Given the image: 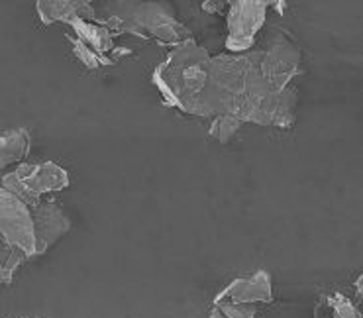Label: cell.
Here are the masks:
<instances>
[{"label": "cell", "instance_id": "obj_14", "mask_svg": "<svg viewBox=\"0 0 363 318\" xmlns=\"http://www.w3.org/2000/svg\"><path fill=\"white\" fill-rule=\"evenodd\" d=\"M242 126V120L238 116H230V114H224V116H218L212 120L211 124V136L216 138L218 142L226 143L232 140V136L236 134Z\"/></svg>", "mask_w": 363, "mask_h": 318}, {"label": "cell", "instance_id": "obj_3", "mask_svg": "<svg viewBox=\"0 0 363 318\" xmlns=\"http://www.w3.org/2000/svg\"><path fill=\"white\" fill-rule=\"evenodd\" d=\"M69 185V173L53 161L20 163L2 177V189L16 194L26 204L34 207L45 194L63 191Z\"/></svg>", "mask_w": 363, "mask_h": 318}, {"label": "cell", "instance_id": "obj_5", "mask_svg": "<svg viewBox=\"0 0 363 318\" xmlns=\"http://www.w3.org/2000/svg\"><path fill=\"white\" fill-rule=\"evenodd\" d=\"M269 2L236 0L226 10V50L230 53H250L255 45V35L265 24Z\"/></svg>", "mask_w": 363, "mask_h": 318}, {"label": "cell", "instance_id": "obj_4", "mask_svg": "<svg viewBox=\"0 0 363 318\" xmlns=\"http://www.w3.org/2000/svg\"><path fill=\"white\" fill-rule=\"evenodd\" d=\"M257 65L273 91H287L301 71V51L285 34H271L265 48L257 50Z\"/></svg>", "mask_w": 363, "mask_h": 318}, {"label": "cell", "instance_id": "obj_6", "mask_svg": "<svg viewBox=\"0 0 363 318\" xmlns=\"http://www.w3.org/2000/svg\"><path fill=\"white\" fill-rule=\"evenodd\" d=\"M0 234L2 242L22 250L28 258H38L32 207L4 189L0 194Z\"/></svg>", "mask_w": 363, "mask_h": 318}, {"label": "cell", "instance_id": "obj_8", "mask_svg": "<svg viewBox=\"0 0 363 318\" xmlns=\"http://www.w3.org/2000/svg\"><path fill=\"white\" fill-rule=\"evenodd\" d=\"M35 226V242H38V256L50 250L53 243L65 236L71 228V220L55 202L42 201L32 207Z\"/></svg>", "mask_w": 363, "mask_h": 318}, {"label": "cell", "instance_id": "obj_2", "mask_svg": "<svg viewBox=\"0 0 363 318\" xmlns=\"http://www.w3.org/2000/svg\"><path fill=\"white\" fill-rule=\"evenodd\" d=\"M114 16H118L126 32H134L138 38L145 34L157 38L161 42L183 43L189 38L185 26L181 24L169 4L161 2H126L118 4Z\"/></svg>", "mask_w": 363, "mask_h": 318}, {"label": "cell", "instance_id": "obj_11", "mask_svg": "<svg viewBox=\"0 0 363 318\" xmlns=\"http://www.w3.org/2000/svg\"><path fill=\"white\" fill-rule=\"evenodd\" d=\"M30 153V134L28 130H9L0 140V163L9 168L24 161Z\"/></svg>", "mask_w": 363, "mask_h": 318}, {"label": "cell", "instance_id": "obj_7", "mask_svg": "<svg viewBox=\"0 0 363 318\" xmlns=\"http://www.w3.org/2000/svg\"><path fill=\"white\" fill-rule=\"evenodd\" d=\"M273 285L267 271H257L252 277H240L216 295L214 302H236L247 307H259L262 302H271Z\"/></svg>", "mask_w": 363, "mask_h": 318}, {"label": "cell", "instance_id": "obj_12", "mask_svg": "<svg viewBox=\"0 0 363 318\" xmlns=\"http://www.w3.org/2000/svg\"><path fill=\"white\" fill-rule=\"evenodd\" d=\"M28 260L24 251L18 250L10 243L2 242V261H0V271H2V283H10L16 269Z\"/></svg>", "mask_w": 363, "mask_h": 318}, {"label": "cell", "instance_id": "obj_13", "mask_svg": "<svg viewBox=\"0 0 363 318\" xmlns=\"http://www.w3.org/2000/svg\"><path fill=\"white\" fill-rule=\"evenodd\" d=\"M69 42H71V45H73V53L77 55V59H79L85 67L99 69L102 67V65H108V63H112V59L104 57V55H99L93 48H89L85 42H81L77 35H73Z\"/></svg>", "mask_w": 363, "mask_h": 318}, {"label": "cell", "instance_id": "obj_10", "mask_svg": "<svg viewBox=\"0 0 363 318\" xmlns=\"http://www.w3.org/2000/svg\"><path fill=\"white\" fill-rule=\"evenodd\" d=\"M69 26L73 28V32H75L77 38H79L81 42H85L89 48H93L99 55H104V57H106V53H112V50H114V43H112L114 34H112L102 22L99 24L96 20H83V18H77V20H73Z\"/></svg>", "mask_w": 363, "mask_h": 318}, {"label": "cell", "instance_id": "obj_15", "mask_svg": "<svg viewBox=\"0 0 363 318\" xmlns=\"http://www.w3.org/2000/svg\"><path fill=\"white\" fill-rule=\"evenodd\" d=\"M355 291H357L359 297H363V273L357 277V281H355Z\"/></svg>", "mask_w": 363, "mask_h": 318}, {"label": "cell", "instance_id": "obj_9", "mask_svg": "<svg viewBox=\"0 0 363 318\" xmlns=\"http://www.w3.org/2000/svg\"><path fill=\"white\" fill-rule=\"evenodd\" d=\"M38 16L43 24H55V22H67L71 24L77 18L83 20H96L94 16V9L91 2H77V0H40L35 4Z\"/></svg>", "mask_w": 363, "mask_h": 318}, {"label": "cell", "instance_id": "obj_1", "mask_svg": "<svg viewBox=\"0 0 363 318\" xmlns=\"http://www.w3.org/2000/svg\"><path fill=\"white\" fill-rule=\"evenodd\" d=\"M212 57L193 40L179 43L153 71V83L167 104L199 116L203 94L211 79Z\"/></svg>", "mask_w": 363, "mask_h": 318}]
</instances>
